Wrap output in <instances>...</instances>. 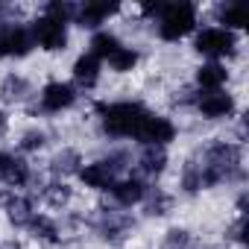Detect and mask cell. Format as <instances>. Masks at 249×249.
<instances>
[{
  "mask_svg": "<svg viewBox=\"0 0 249 249\" xmlns=\"http://www.w3.org/2000/svg\"><path fill=\"white\" fill-rule=\"evenodd\" d=\"M79 100V91L73 88V82H65V79H50L41 85V91L36 94V103H38V111L41 114H62V111H71Z\"/></svg>",
  "mask_w": 249,
  "mask_h": 249,
  "instance_id": "8",
  "label": "cell"
},
{
  "mask_svg": "<svg viewBox=\"0 0 249 249\" xmlns=\"http://www.w3.org/2000/svg\"><path fill=\"white\" fill-rule=\"evenodd\" d=\"M214 15H217V27H223L229 33H240L246 27V12L240 3H220L214 9Z\"/></svg>",
  "mask_w": 249,
  "mask_h": 249,
  "instance_id": "24",
  "label": "cell"
},
{
  "mask_svg": "<svg viewBox=\"0 0 249 249\" xmlns=\"http://www.w3.org/2000/svg\"><path fill=\"white\" fill-rule=\"evenodd\" d=\"M6 132H9V111L0 106V138H3Z\"/></svg>",
  "mask_w": 249,
  "mask_h": 249,
  "instance_id": "32",
  "label": "cell"
},
{
  "mask_svg": "<svg viewBox=\"0 0 249 249\" xmlns=\"http://www.w3.org/2000/svg\"><path fill=\"white\" fill-rule=\"evenodd\" d=\"M76 179H79L85 188H91V191H103V194H108V188L120 179V173H117L106 159H97V161H85L82 170L76 173Z\"/></svg>",
  "mask_w": 249,
  "mask_h": 249,
  "instance_id": "14",
  "label": "cell"
},
{
  "mask_svg": "<svg viewBox=\"0 0 249 249\" xmlns=\"http://www.w3.org/2000/svg\"><path fill=\"white\" fill-rule=\"evenodd\" d=\"M123 41L117 38V33H111L108 27L106 30H97V33H91V41H88V53H94L100 62H106L117 47H120Z\"/></svg>",
  "mask_w": 249,
  "mask_h": 249,
  "instance_id": "25",
  "label": "cell"
},
{
  "mask_svg": "<svg viewBox=\"0 0 249 249\" xmlns=\"http://www.w3.org/2000/svg\"><path fill=\"white\" fill-rule=\"evenodd\" d=\"M226 243L243 249V243H246V214H234V220L226 226Z\"/></svg>",
  "mask_w": 249,
  "mask_h": 249,
  "instance_id": "28",
  "label": "cell"
},
{
  "mask_svg": "<svg viewBox=\"0 0 249 249\" xmlns=\"http://www.w3.org/2000/svg\"><path fill=\"white\" fill-rule=\"evenodd\" d=\"M82 164H85V159H82V153H79L76 147H62V150H56V153L50 156V161H47V176L68 182V179H73V176L82 170Z\"/></svg>",
  "mask_w": 249,
  "mask_h": 249,
  "instance_id": "15",
  "label": "cell"
},
{
  "mask_svg": "<svg viewBox=\"0 0 249 249\" xmlns=\"http://www.w3.org/2000/svg\"><path fill=\"white\" fill-rule=\"evenodd\" d=\"M114 12H117L114 3H76V12H73V21H71V24L97 33V30H106L108 18H111Z\"/></svg>",
  "mask_w": 249,
  "mask_h": 249,
  "instance_id": "16",
  "label": "cell"
},
{
  "mask_svg": "<svg viewBox=\"0 0 249 249\" xmlns=\"http://www.w3.org/2000/svg\"><path fill=\"white\" fill-rule=\"evenodd\" d=\"M156 24V33L161 41H182L188 38L191 33H196V24H199V9L194 3H185V0H179V3H159V12L153 18Z\"/></svg>",
  "mask_w": 249,
  "mask_h": 249,
  "instance_id": "4",
  "label": "cell"
},
{
  "mask_svg": "<svg viewBox=\"0 0 249 249\" xmlns=\"http://www.w3.org/2000/svg\"><path fill=\"white\" fill-rule=\"evenodd\" d=\"M79 249H85V246H79Z\"/></svg>",
  "mask_w": 249,
  "mask_h": 249,
  "instance_id": "34",
  "label": "cell"
},
{
  "mask_svg": "<svg viewBox=\"0 0 249 249\" xmlns=\"http://www.w3.org/2000/svg\"><path fill=\"white\" fill-rule=\"evenodd\" d=\"M47 132L44 129H38V126H30V129H24L21 132V138H18V153L21 156H33V153H41L44 147H47Z\"/></svg>",
  "mask_w": 249,
  "mask_h": 249,
  "instance_id": "26",
  "label": "cell"
},
{
  "mask_svg": "<svg viewBox=\"0 0 249 249\" xmlns=\"http://www.w3.org/2000/svg\"><path fill=\"white\" fill-rule=\"evenodd\" d=\"M71 82H73V88L82 94V91H94L97 88V82H100V76H103V62L94 56V53H79L76 59H73V68H71Z\"/></svg>",
  "mask_w": 249,
  "mask_h": 249,
  "instance_id": "12",
  "label": "cell"
},
{
  "mask_svg": "<svg viewBox=\"0 0 249 249\" xmlns=\"http://www.w3.org/2000/svg\"><path fill=\"white\" fill-rule=\"evenodd\" d=\"M173 205H176V196L167 188H161V185H150L147 194H144V199H141L144 217H156V220L159 217H167L173 211Z\"/></svg>",
  "mask_w": 249,
  "mask_h": 249,
  "instance_id": "21",
  "label": "cell"
},
{
  "mask_svg": "<svg viewBox=\"0 0 249 249\" xmlns=\"http://www.w3.org/2000/svg\"><path fill=\"white\" fill-rule=\"evenodd\" d=\"M179 129H176V123L167 117V114H159V111H147L144 120H141V126L135 132V141L141 147H170L176 141Z\"/></svg>",
  "mask_w": 249,
  "mask_h": 249,
  "instance_id": "9",
  "label": "cell"
},
{
  "mask_svg": "<svg viewBox=\"0 0 249 249\" xmlns=\"http://www.w3.org/2000/svg\"><path fill=\"white\" fill-rule=\"evenodd\" d=\"M9 164H12V153L0 150V182H3V176H6V170H9Z\"/></svg>",
  "mask_w": 249,
  "mask_h": 249,
  "instance_id": "30",
  "label": "cell"
},
{
  "mask_svg": "<svg viewBox=\"0 0 249 249\" xmlns=\"http://www.w3.org/2000/svg\"><path fill=\"white\" fill-rule=\"evenodd\" d=\"M33 97H36V88H33V82L24 73L9 71L3 79H0V103H6V106H24Z\"/></svg>",
  "mask_w": 249,
  "mask_h": 249,
  "instance_id": "17",
  "label": "cell"
},
{
  "mask_svg": "<svg viewBox=\"0 0 249 249\" xmlns=\"http://www.w3.org/2000/svg\"><path fill=\"white\" fill-rule=\"evenodd\" d=\"M237 33H229L217 24L211 27H202L194 33V50L205 59V62H223V59H231L237 53Z\"/></svg>",
  "mask_w": 249,
  "mask_h": 249,
  "instance_id": "5",
  "label": "cell"
},
{
  "mask_svg": "<svg viewBox=\"0 0 249 249\" xmlns=\"http://www.w3.org/2000/svg\"><path fill=\"white\" fill-rule=\"evenodd\" d=\"M199 173L202 191L208 188H220V185H237L246 176V164H243V147L237 141L229 138H211L208 144L196 147L188 156Z\"/></svg>",
  "mask_w": 249,
  "mask_h": 249,
  "instance_id": "1",
  "label": "cell"
},
{
  "mask_svg": "<svg viewBox=\"0 0 249 249\" xmlns=\"http://www.w3.org/2000/svg\"><path fill=\"white\" fill-rule=\"evenodd\" d=\"M68 21L56 18V15H47V12H38L36 21H30V33H33V41L38 50L44 53H62L71 41V33H68Z\"/></svg>",
  "mask_w": 249,
  "mask_h": 249,
  "instance_id": "6",
  "label": "cell"
},
{
  "mask_svg": "<svg viewBox=\"0 0 249 249\" xmlns=\"http://www.w3.org/2000/svg\"><path fill=\"white\" fill-rule=\"evenodd\" d=\"M33 50H36V41H33L30 24L12 21L9 24V59H27Z\"/></svg>",
  "mask_w": 249,
  "mask_h": 249,
  "instance_id": "22",
  "label": "cell"
},
{
  "mask_svg": "<svg viewBox=\"0 0 249 249\" xmlns=\"http://www.w3.org/2000/svg\"><path fill=\"white\" fill-rule=\"evenodd\" d=\"M147 111L150 108L138 100H114V103H103L97 108V117L108 138H135Z\"/></svg>",
  "mask_w": 249,
  "mask_h": 249,
  "instance_id": "2",
  "label": "cell"
},
{
  "mask_svg": "<svg viewBox=\"0 0 249 249\" xmlns=\"http://www.w3.org/2000/svg\"><path fill=\"white\" fill-rule=\"evenodd\" d=\"M0 249H24V243H21V237H0Z\"/></svg>",
  "mask_w": 249,
  "mask_h": 249,
  "instance_id": "31",
  "label": "cell"
},
{
  "mask_svg": "<svg viewBox=\"0 0 249 249\" xmlns=\"http://www.w3.org/2000/svg\"><path fill=\"white\" fill-rule=\"evenodd\" d=\"M27 231H30V234H33L38 243H47V246H59V243L65 240L59 217H53V214H44V211H38V214L33 217V223L27 226Z\"/></svg>",
  "mask_w": 249,
  "mask_h": 249,
  "instance_id": "20",
  "label": "cell"
},
{
  "mask_svg": "<svg viewBox=\"0 0 249 249\" xmlns=\"http://www.w3.org/2000/svg\"><path fill=\"white\" fill-rule=\"evenodd\" d=\"M0 211H3V217L9 220V226L27 231V226L38 214V199L33 194H27V191L3 188V191H0Z\"/></svg>",
  "mask_w": 249,
  "mask_h": 249,
  "instance_id": "7",
  "label": "cell"
},
{
  "mask_svg": "<svg viewBox=\"0 0 249 249\" xmlns=\"http://www.w3.org/2000/svg\"><path fill=\"white\" fill-rule=\"evenodd\" d=\"M161 249H194V234L185 226H170L161 237Z\"/></svg>",
  "mask_w": 249,
  "mask_h": 249,
  "instance_id": "27",
  "label": "cell"
},
{
  "mask_svg": "<svg viewBox=\"0 0 249 249\" xmlns=\"http://www.w3.org/2000/svg\"><path fill=\"white\" fill-rule=\"evenodd\" d=\"M194 111L205 120H231V117H237V100L226 88L223 91H199Z\"/></svg>",
  "mask_w": 249,
  "mask_h": 249,
  "instance_id": "10",
  "label": "cell"
},
{
  "mask_svg": "<svg viewBox=\"0 0 249 249\" xmlns=\"http://www.w3.org/2000/svg\"><path fill=\"white\" fill-rule=\"evenodd\" d=\"M194 249H211V246H194Z\"/></svg>",
  "mask_w": 249,
  "mask_h": 249,
  "instance_id": "33",
  "label": "cell"
},
{
  "mask_svg": "<svg viewBox=\"0 0 249 249\" xmlns=\"http://www.w3.org/2000/svg\"><path fill=\"white\" fill-rule=\"evenodd\" d=\"M132 161H135V164H132V167H135V176H141V179L147 182V179H159V176L167 170L170 153H167V147H141Z\"/></svg>",
  "mask_w": 249,
  "mask_h": 249,
  "instance_id": "13",
  "label": "cell"
},
{
  "mask_svg": "<svg viewBox=\"0 0 249 249\" xmlns=\"http://www.w3.org/2000/svg\"><path fill=\"white\" fill-rule=\"evenodd\" d=\"M36 199H41L47 208L68 211V208H71V202H73V188H71V182H62V179H47V182L38 188Z\"/></svg>",
  "mask_w": 249,
  "mask_h": 249,
  "instance_id": "19",
  "label": "cell"
},
{
  "mask_svg": "<svg viewBox=\"0 0 249 249\" xmlns=\"http://www.w3.org/2000/svg\"><path fill=\"white\" fill-rule=\"evenodd\" d=\"M85 226L108 246H120L126 243L138 226V220L126 211V208H117V205H100L91 214H85Z\"/></svg>",
  "mask_w": 249,
  "mask_h": 249,
  "instance_id": "3",
  "label": "cell"
},
{
  "mask_svg": "<svg viewBox=\"0 0 249 249\" xmlns=\"http://www.w3.org/2000/svg\"><path fill=\"white\" fill-rule=\"evenodd\" d=\"M138 62H141V53H138V47H129V44H120L103 65H108L114 73H132L135 68H138Z\"/></svg>",
  "mask_w": 249,
  "mask_h": 249,
  "instance_id": "23",
  "label": "cell"
},
{
  "mask_svg": "<svg viewBox=\"0 0 249 249\" xmlns=\"http://www.w3.org/2000/svg\"><path fill=\"white\" fill-rule=\"evenodd\" d=\"M229 68L226 62H202L196 71H194V88L196 91H223L229 85Z\"/></svg>",
  "mask_w": 249,
  "mask_h": 249,
  "instance_id": "18",
  "label": "cell"
},
{
  "mask_svg": "<svg viewBox=\"0 0 249 249\" xmlns=\"http://www.w3.org/2000/svg\"><path fill=\"white\" fill-rule=\"evenodd\" d=\"M147 188H150V182H144V179L135 176V173H126V176H120V179L108 188V199H111V205L129 211V208L141 205Z\"/></svg>",
  "mask_w": 249,
  "mask_h": 249,
  "instance_id": "11",
  "label": "cell"
},
{
  "mask_svg": "<svg viewBox=\"0 0 249 249\" xmlns=\"http://www.w3.org/2000/svg\"><path fill=\"white\" fill-rule=\"evenodd\" d=\"M9 24L12 21H0V59H9Z\"/></svg>",
  "mask_w": 249,
  "mask_h": 249,
  "instance_id": "29",
  "label": "cell"
}]
</instances>
